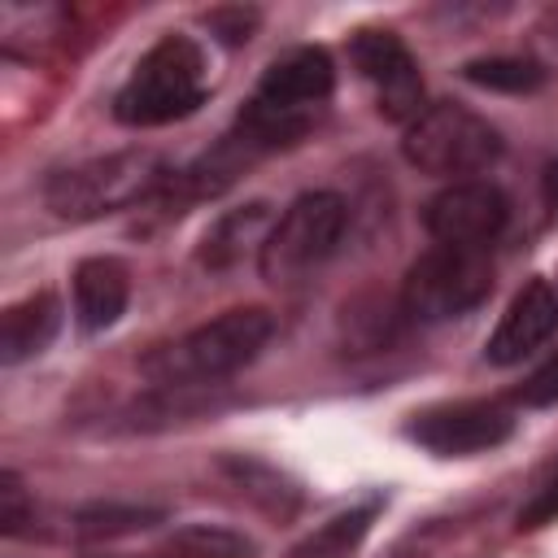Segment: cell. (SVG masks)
<instances>
[{
    "label": "cell",
    "instance_id": "9a60e30c",
    "mask_svg": "<svg viewBox=\"0 0 558 558\" xmlns=\"http://www.w3.org/2000/svg\"><path fill=\"white\" fill-rule=\"evenodd\" d=\"M218 471H222L227 488H235L244 501H253L257 510H266V514H275V519H288V514H296V506H301V488H296L279 466H270V462H262V458L231 453V458L218 462Z\"/></svg>",
    "mask_w": 558,
    "mask_h": 558
},
{
    "label": "cell",
    "instance_id": "7402d4cb",
    "mask_svg": "<svg viewBox=\"0 0 558 558\" xmlns=\"http://www.w3.org/2000/svg\"><path fill=\"white\" fill-rule=\"evenodd\" d=\"M209 31L222 39V44H244L248 35H253V26H257V9H214L209 17Z\"/></svg>",
    "mask_w": 558,
    "mask_h": 558
},
{
    "label": "cell",
    "instance_id": "7a4b0ae2",
    "mask_svg": "<svg viewBox=\"0 0 558 558\" xmlns=\"http://www.w3.org/2000/svg\"><path fill=\"white\" fill-rule=\"evenodd\" d=\"M270 336L275 314L266 305H240L183 331L179 340L157 344L153 353H144L140 371L157 388H214L218 379L244 371L270 344Z\"/></svg>",
    "mask_w": 558,
    "mask_h": 558
},
{
    "label": "cell",
    "instance_id": "ac0fdd59",
    "mask_svg": "<svg viewBox=\"0 0 558 558\" xmlns=\"http://www.w3.org/2000/svg\"><path fill=\"white\" fill-rule=\"evenodd\" d=\"M161 519L157 506H140V501H92L74 514V532L83 541H118L131 532H144Z\"/></svg>",
    "mask_w": 558,
    "mask_h": 558
},
{
    "label": "cell",
    "instance_id": "2e32d148",
    "mask_svg": "<svg viewBox=\"0 0 558 558\" xmlns=\"http://www.w3.org/2000/svg\"><path fill=\"white\" fill-rule=\"evenodd\" d=\"M379 506H384V501H379V497H371V501H362V506H349V510L331 514V519H327V523H318L305 541H296L288 558H353V554H357V545L366 541V532H371V523H375Z\"/></svg>",
    "mask_w": 558,
    "mask_h": 558
},
{
    "label": "cell",
    "instance_id": "7c38bea8",
    "mask_svg": "<svg viewBox=\"0 0 558 558\" xmlns=\"http://www.w3.org/2000/svg\"><path fill=\"white\" fill-rule=\"evenodd\" d=\"M70 288H74V323L87 336L113 327L126 314L131 275L118 257H83L70 275Z\"/></svg>",
    "mask_w": 558,
    "mask_h": 558
},
{
    "label": "cell",
    "instance_id": "6da1fadb",
    "mask_svg": "<svg viewBox=\"0 0 558 558\" xmlns=\"http://www.w3.org/2000/svg\"><path fill=\"white\" fill-rule=\"evenodd\" d=\"M331 87H336V65H331L327 48H314V44L292 48L266 65L257 92L248 96V105L235 118V135L248 144L253 157L296 144L314 126Z\"/></svg>",
    "mask_w": 558,
    "mask_h": 558
},
{
    "label": "cell",
    "instance_id": "cb8c5ba5",
    "mask_svg": "<svg viewBox=\"0 0 558 558\" xmlns=\"http://www.w3.org/2000/svg\"><path fill=\"white\" fill-rule=\"evenodd\" d=\"M541 192H545V209H549V218L558 222V157L545 166V179H541Z\"/></svg>",
    "mask_w": 558,
    "mask_h": 558
},
{
    "label": "cell",
    "instance_id": "8fae6325",
    "mask_svg": "<svg viewBox=\"0 0 558 558\" xmlns=\"http://www.w3.org/2000/svg\"><path fill=\"white\" fill-rule=\"evenodd\" d=\"M554 331H558V292L545 279H527L510 296L506 314L497 318V327H493V336L484 344V362H493V366H519Z\"/></svg>",
    "mask_w": 558,
    "mask_h": 558
},
{
    "label": "cell",
    "instance_id": "ffe728a7",
    "mask_svg": "<svg viewBox=\"0 0 558 558\" xmlns=\"http://www.w3.org/2000/svg\"><path fill=\"white\" fill-rule=\"evenodd\" d=\"M35 501L22 488L17 471H0V532L4 536H35Z\"/></svg>",
    "mask_w": 558,
    "mask_h": 558
},
{
    "label": "cell",
    "instance_id": "44dd1931",
    "mask_svg": "<svg viewBox=\"0 0 558 558\" xmlns=\"http://www.w3.org/2000/svg\"><path fill=\"white\" fill-rule=\"evenodd\" d=\"M514 401L527 405V410H545V405L558 401V353H549V357L523 379V388L514 392Z\"/></svg>",
    "mask_w": 558,
    "mask_h": 558
},
{
    "label": "cell",
    "instance_id": "30bf717a",
    "mask_svg": "<svg viewBox=\"0 0 558 558\" xmlns=\"http://www.w3.org/2000/svg\"><path fill=\"white\" fill-rule=\"evenodd\" d=\"M510 222V201L497 183L484 179H462L440 187L423 205V227L432 231L436 244H458V248H488Z\"/></svg>",
    "mask_w": 558,
    "mask_h": 558
},
{
    "label": "cell",
    "instance_id": "5bb4252c",
    "mask_svg": "<svg viewBox=\"0 0 558 558\" xmlns=\"http://www.w3.org/2000/svg\"><path fill=\"white\" fill-rule=\"evenodd\" d=\"M270 227V205L266 201H248L240 209H227L222 218H214V227L201 235V248H196V262L205 270H231L244 262L248 248L262 253L266 244V231Z\"/></svg>",
    "mask_w": 558,
    "mask_h": 558
},
{
    "label": "cell",
    "instance_id": "52a82bcc",
    "mask_svg": "<svg viewBox=\"0 0 558 558\" xmlns=\"http://www.w3.org/2000/svg\"><path fill=\"white\" fill-rule=\"evenodd\" d=\"M493 292L488 248L432 244L418 253L401 279V314L410 323H449L471 314Z\"/></svg>",
    "mask_w": 558,
    "mask_h": 558
},
{
    "label": "cell",
    "instance_id": "277c9868",
    "mask_svg": "<svg viewBox=\"0 0 558 558\" xmlns=\"http://www.w3.org/2000/svg\"><path fill=\"white\" fill-rule=\"evenodd\" d=\"M205 52L187 35H161L113 96L122 126H166L205 105Z\"/></svg>",
    "mask_w": 558,
    "mask_h": 558
},
{
    "label": "cell",
    "instance_id": "e0dca14e",
    "mask_svg": "<svg viewBox=\"0 0 558 558\" xmlns=\"http://www.w3.org/2000/svg\"><path fill=\"white\" fill-rule=\"evenodd\" d=\"M157 558H257V541L222 523H183L157 545Z\"/></svg>",
    "mask_w": 558,
    "mask_h": 558
},
{
    "label": "cell",
    "instance_id": "ba28073f",
    "mask_svg": "<svg viewBox=\"0 0 558 558\" xmlns=\"http://www.w3.org/2000/svg\"><path fill=\"white\" fill-rule=\"evenodd\" d=\"M405 436L436 458H471L506 445L514 436V414L488 397L440 401V405L414 410L405 423Z\"/></svg>",
    "mask_w": 558,
    "mask_h": 558
},
{
    "label": "cell",
    "instance_id": "8992f818",
    "mask_svg": "<svg viewBox=\"0 0 558 558\" xmlns=\"http://www.w3.org/2000/svg\"><path fill=\"white\" fill-rule=\"evenodd\" d=\"M401 153L414 170L462 183V174H480L501 157V135L475 109L458 100H440V105H427L405 126Z\"/></svg>",
    "mask_w": 558,
    "mask_h": 558
},
{
    "label": "cell",
    "instance_id": "5b68a950",
    "mask_svg": "<svg viewBox=\"0 0 558 558\" xmlns=\"http://www.w3.org/2000/svg\"><path fill=\"white\" fill-rule=\"evenodd\" d=\"M349 227V205L336 192H301L270 227L257 266L262 279L275 288H292L305 275H314L344 240Z\"/></svg>",
    "mask_w": 558,
    "mask_h": 558
},
{
    "label": "cell",
    "instance_id": "603a6c76",
    "mask_svg": "<svg viewBox=\"0 0 558 558\" xmlns=\"http://www.w3.org/2000/svg\"><path fill=\"white\" fill-rule=\"evenodd\" d=\"M549 523H558V475L519 510V532H536V527H549Z\"/></svg>",
    "mask_w": 558,
    "mask_h": 558
},
{
    "label": "cell",
    "instance_id": "d6986e66",
    "mask_svg": "<svg viewBox=\"0 0 558 558\" xmlns=\"http://www.w3.org/2000/svg\"><path fill=\"white\" fill-rule=\"evenodd\" d=\"M462 74L475 87L506 92V96H523V92H536L545 83V65L532 57H475L462 65Z\"/></svg>",
    "mask_w": 558,
    "mask_h": 558
},
{
    "label": "cell",
    "instance_id": "9c48e42d",
    "mask_svg": "<svg viewBox=\"0 0 558 558\" xmlns=\"http://www.w3.org/2000/svg\"><path fill=\"white\" fill-rule=\"evenodd\" d=\"M349 61L357 65V74L371 83L375 105L388 122H414L423 113V78H418V61L414 52L401 44V35L392 31H357L349 39Z\"/></svg>",
    "mask_w": 558,
    "mask_h": 558
},
{
    "label": "cell",
    "instance_id": "3957f363",
    "mask_svg": "<svg viewBox=\"0 0 558 558\" xmlns=\"http://www.w3.org/2000/svg\"><path fill=\"white\" fill-rule=\"evenodd\" d=\"M166 179H170V166L161 153L122 148V153L87 157L78 166L57 170L44 183V201L57 218L87 222V218H105V214H118V209L148 201Z\"/></svg>",
    "mask_w": 558,
    "mask_h": 558
},
{
    "label": "cell",
    "instance_id": "4fadbf2b",
    "mask_svg": "<svg viewBox=\"0 0 558 558\" xmlns=\"http://www.w3.org/2000/svg\"><path fill=\"white\" fill-rule=\"evenodd\" d=\"M61 331V301L57 292H31L22 301H13L0 314V362L4 366H22L31 357H39Z\"/></svg>",
    "mask_w": 558,
    "mask_h": 558
}]
</instances>
